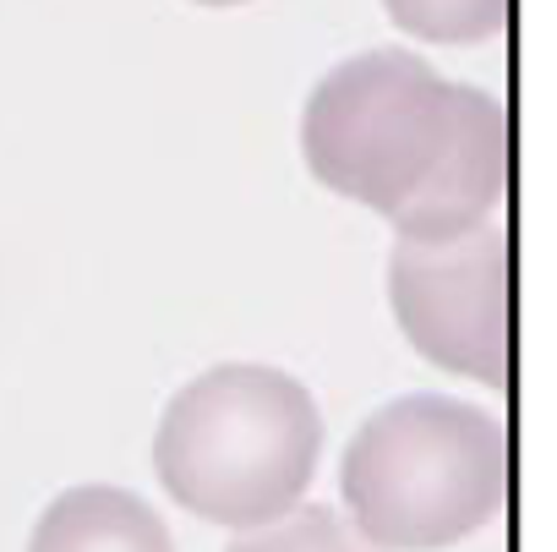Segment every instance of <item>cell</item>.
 <instances>
[{"instance_id":"1","label":"cell","mask_w":557,"mask_h":552,"mask_svg":"<svg viewBox=\"0 0 557 552\" xmlns=\"http://www.w3.org/2000/svg\"><path fill=\"white\" fill-rule=\"evenodd\" d=\"M301 154L334 197L372 208L399 241H443L497 219L508 181L497 99L448 83L410 50L339 61L307 99Z\"/></svg>"},{"instance_id":"2","label":"cell","mask_w":557,"mask_h":552,"mask_svg":"<svg viewBox=\"0 0 557 552\" xmlns=\"http://www.w3.org/2000/svg\"><path fill=\"white\" fill-rule=\"evenodd\" d=\"M323 454V410L278 367L230 361L191 378L159 416V487L197 519L257 530L290 514Z\"/></svg>"},{"instance_id":"3","label":"cell","mask_w":557,"mask_h":552,"mask_svg":"<svg viewBox=\"0 0 557 552\" xmlns=\"http://www.w3.org/2000/svg\"><path fill=\"white\" fill-rule=\"evenodd\" d=\"M508 487L497 416L448 394H405L372 410L339 465L350 525L377 552H443L475 536Z\"/></svg>"},{"instance_id":"4","label":"cell","mask_w":557,"mask_h":552,"mask_svg":"<svg viewBox=\"0 0 557 552\" xmlns=\"http://www.w3.org/2000/svg\"><path fill=\"white\" fill-rule=\"evenodd\" d=\"M388 302L405 340L443 372L503 389L508 378V235L481 219L443 241H394Z\"/></svg>"},{"instance_id":"5","label":"cell","mask_w":557,"mask_h":552,"mask_svg":"<svg viewBox=\"0 0 557 552\" xmlns=\"http://www.w3.org/2000/svg\"><path fill=\"white\" fill-rule=\"evenodd\" d=\"M28 552H175V541L137 492L88 481L39 514Z\"/></svg>"},{"instance_id":"6","label":"cell","mask_w":557,"mask_h":552,"mask_svg":"<svg viewBox=\"0 0 557 552\" xmlns=\"http://www.w3.org/2000/svg\"><path fill=\"white\" fill-rule=\"evenodd\" d=\"M383 12L426 45H486L508 23V0H383Z\"/></svg>"},{"instance_id":"7","label":"cell","mask_w":557,"mask_h":552,"mask_svg":"<svg viewBox=\"0 0 557 552\" xmlns=\"http://www.w3.org/2000/svg\"><path fill=\"white\" fill-rule=\"evenodd\" d=\"M230 552H377L372 541L356 536V525L339 508L323 503H296L290 514H278L246 536L230 541Z\"/></svg>"},{"instance_id":"8","label":"cell","mask_w":557,"mask_h":552,"mask_svg":"<svg viewBox=\"0 0 557 552\" xmlns=\"http://www.w3.org/2000/svg\"><path fill=\"white\" fill-rule=\"evenodd\" d=\"M197 7H246V0H197Z\"/></svg>"}]
</instances>
